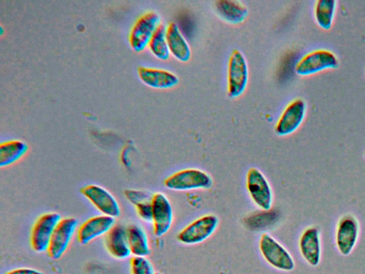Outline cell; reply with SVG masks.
<instances>
[{"label": "cell", "instance_id": "1", "mask_svg": "<svg viewBox=\"0 0 365 274\" xmlns=\"http://www.w3.org/2000/svg\"><path fill=\"white\" fill-rule=\"evenodd\" d=\"M213 183L212 177L198 168H185L167 177L164 186L170 190L183 191L196 189H208Z\"/></svg>", "mask_w": 365, "mask_h": 274}, {"label": "cell", "instance_id": "2", "mask_svg": "<svg viewBox=\"0 0 365 274\" xmlns=\"http://www.w3.org/2000/svg\"><path fill=\"white\" fill-rule=\"evenodd\" d=\"M249 80V68L244 54L238 49L231 51L227 63V94L240 97L245 92Z\"/></svg>", "mask_w": 365, "mask_h": 274}, {"label": "cell", "instance_id": "3", "mask_svg": "<svg viewBox=\"0 0 365 274\" xmlns=\"http://www.w3.org/2000/svg\"><path fill=\"white\" fill-rule=\"evenodd\" d=\"M160 22V16L155 11H148L141 14L134 22L129 34L130 47L137 52L143 51L148 47Z\"/></svg>", "mask_w": 365, "mask_h": 274}, {"label": "cell", "instance_id": "4", "mask_svg": "<svg viewBox=\"0 0 365 274\" xmlns=\"http://www.w3.org/2000/svg\"><path fill=\"white\" fill-rule=\"evenodd\" d=\"M61 220L56 212L45 213L34 223L29 236L31 249L36 253L47 252L53 231Z\"/></svg>", "mask_w": 365, "mask_h": 274}, {"label": "cell", "instance_id": "5", "mask_svg": "<svg viewBox=\"0 0 365 274\" xmlns=\"http://www.w3.org/2000/svg\"><path fill=\"white\" fill-rule=\"evenodd\" d=\"M259 245L263 258L271 266L282 271L294 270L295 263L292 255L272 235L263 233Z\"/></svg>", "mask_w": 365, "mask_h": 274}, {"label": "cell", "instance_id": "6", "mask_svg": "<svg viewBox=\"0 0 365 274\" xmlns=\"http://www.w3.org/2000/svg\"><path fill=\"white\" fill-rule=\"evenodd\" d=\"M218 224L219 219L215 215H204L181 230L177 235V240L185 245L200 243L215 233Z\"/></svg>", "mask_w": 365, "mask_h": 274}, {"label": "cell", "instance_id": "7", "mask_svg": "<svg viewBox=\"0 0 365 274\" xmlns=\"http://www.w3.org/2000/svg\"><path fill=\"white\" fill-rule=\"evenodd\" d=\"M338 66L339 61L334 54L327 49H317L304 55L297 62L294 70L299 76H309Z\"/></svg>", "mask_w": 365, "mask_h": 274}, {"label": "cell", "instance_id": "8", "mask_svg": "<svg viewBox=\"0 0 365 274\" xmlns=\"http://www.w3.org/2000/svg\"><path fill=\"white\" fill-rule=\"evenodd\" d=\"M246 186L251 199L258 208L263 210L271 208L273 201L272 188L261 171L255 167L248 170Z\"/></svg>", "mask_w": 365, "mask_h": 274}, {"label": "cell", "instance_id": "9", "mask_svg": "<svg viewBox=\"0 0 365 274\" xmlns=\"http://www.w3.org/2000/svg\"><path fill=\"white\" fill-rule=\"evenodd\" d=\"M78 228V220L76 218H61L53 231L46 252L49 258L57 260L63 255Z\"/></svg>", "mask_w": 365, "mask_h": 274}, {"label": "cell", "instance_id": "10", "mask_svg": "<svg viewBox=\"0 0 365 274\" xmlns=\"http://www.w3.org/2000/svg\"><path fill=\"white\" fill-rule=\"evenodd\" d=\"M80 192L101 214L115 218L120 215L118 201L105 188L89 184L82 187Z\"/></svg>", "mask_w": 365, "mask_h": 274}, {"label": "cell", "instance_id": "11", "mask_svg": "<svg viewBox=\"0 0 365 274\" xmlns=\"http://www.w3.org/2000/svg\"><path fill=\"white\" fill-rule=\"evenodd\" d=\"M359 233V223L356 218L350 213L342 215L338 220L335 243L339 252L344 256L354 250Z\"/></svg>", "mask_w": 365, "mask_h": 274}, {"label": "cell", "instance_id": "12", "mask_svg": "<svg viewBox=\"0 0 365 274\" xmlns=\"http://www.w3.org/2000/svg\"><path fill=\"white\" fill-rule=\"evenodd\" d=\"M307 105L302 98H295L284 108L279 117L274 131L279 136L294 133L302 124L306 114Z\"/></svg>", "mask_w": 365, "mask_h": 274}, {"label": "cell", "instance_id": "13", "mask_svg": "<svg viewBox=\"0 0 365 274\" xmlns=\"http://www.w3.org/2000/svg\"><path fill=\"white\" fill-rule=\"evenodd\" d=\"M153 233L158 237L166 234L173 221V211L168 197L158 192L153 195L152 200Z\"/></svg>", "mask_w": 365, "mask_h": 274}, {"label": "cell", "instance_id": "14", "mask_svg": "<svg viewBox=\"0 0 365 274\" xmlns=\"http://www.w3.org/2000/svg\"><path fill=\"white\" fill-rule=\"evenodd\" d=\"M115 224V218L103 214L92 216L78 226L76 234L77 240L81 245H87L105 236Z\"/></svg>", "mask_w": 365, "mask_h": 274}, {"label": "cell", "instance_id": "15", "mask_svg": "<svg viewBox=\"0 0 365 274\" xmlns=\"http://www.w3.org/2000/svg\"><path fill=\"white\" fill-rule=\"evenodd\" d=\"M301 255L311 266L316 267L321 259V240L319 229L315 226L307 228L299 240Z\"/></svg>", "mask_w": 365, "mask_h": 274}, {"label": "cell", "instance_id": "16", "mask_svg": "<svg viewBox=\"0 0 365 274\" xmlns=\"http://www.w3.org/2000/svg\"><path fill=\"white\" fill-rule=\"evenodd\" d=\"M138 75L143 83L154 88H170L179 83L176 74L163 68L140 66L138 68Z\"/></svg>", "mask_w": 365, "mask_h": 274}, {"label": "cell", "instance_id": "17", "mask_svg": "<svg viewBox=\"0 0 365 274\" xmlns=\"http://www.w3.org/2000/svg\"><path fill=\"white\" fill-rule=\"evenodd\" d=\"M104 246L113 258L118 260L128 258L131 253L127 238L126 227L115 223L104 236Z\"/></svg>", "mask_w": 365, "mask_h": 274}, {"label": "cell", "instance_id": "18", "mask_svg": "<svg viewBox=\"0 0 365 274\" xmlns=\"http://www.w3.org/2000/svg\"><path fill=\"white\" fill-rule=\"evenodd\" d=\"M166 39L173 57L183 63L190 59V47L176 23L170 22L166 26Z\"/></svg>", "mask_w": 365, "mask_h": 274}, {"label": "cell", "instance_id": "19", "mask_svg": "<svg viewBox=\"0 0 365 274\" xmlns=\"http://www.w3.org/2000/svg\"><path fill=\"white\" fill-rule=\"evenodd\" d=\"M214 8L222 19L231 24L242 23L249 14L247 6L240 1L217 0L214 2Z\"/></svg>", "mask_w": 365, "mask_h": 274}, {"label": "cell", "instance_id": "20", "mask_svg": "<svg viewBox=\"0 0 365 274\" xmlns=\"http://www.w3.org/2000/svg\"><path fill=\"white\" fill-rule=\"evenodd\" d=\"M127 238L133 256L147 257L150 254L148 237L140 225L130 224L126 227Z\"/></svg>", "mask_w": 365, "mask_h": 274}, {"label": "cell", "instance_id": "21", "mask_svg": "<svg viewBox=\"0 0 365 274\" xmlns=\"http://www.w3.org/2000/svg\"><path fill=\"white\" fill-rule=\"evenodd\" d=\"M28 150L27 143L21 140H9L1 143L0 167H7L19 161Z\"/></svg>", "mask_w": 365, "mask_h": 274}, {"label": "cell", "instance_id": "22", "mask_svg": "<svg viewBox=\"0 0 365 274\" xmlns=\"http://www.w3.org/2000/svg\"><path fill=\"white\" fill-rule=\"evenodd\" d=\"M148 47L157 59L166 61L170 58V52L166 39V26L160 24L150 39Z\"/></svg>", "mask_w": 365, "mask_h": 274}, {"label": "cell", "instance_id": "23", "mask_svg": "<svg viewBox=\"0 0 365 274\" xmlns=\"http://www.w3.org/2000/svg\"><path fill=\"white\" fill-rule=\"evenodd\" d=\"M336 1L334 0H319L314 6V17L317 24L325 30H329L332 25L335 9Z\"/></svg>", "mask_w": 365, "mask_h": 274}, {"label": "cell", "instance_id": "24", "mask_svg": "<svg viewBox=\"0 0 365 274\" xmlns=\"http://www.w3.org/2000/svg\"><path fill=\"white\" fill-rule=\"evenodd\" d=\"M130 268L131 274H155L153 264L146 257L133 256Z\"/></svg>", "mask_w": 365, "mask_h": 274}, {"label": "cell", "instance_id": "25", "mask_svg": "<svg viewBox=\"0 0 365 274\" xmlns=\"http://www.w3.org/2000/svg\"><path fill=\"white\" fill-rule=\"evenodd\" d=\"M151 200L145 201L134 206L138 217L147 223H152L153 219Z\"/></svg>", "mask_w": 365, "mask_h": 274}, {"label": "cell", "instance_id": "26", "mask_svg": "<svg viewBox=\"0 0 365 274\" xmlns=\"http://www.w3.org/2000/svg\"><path fill=\"white\" fill-rule=\"evenodd\" d=\"M125 197L127 200L134 206L136 204L152 199L153 196H150L148 193L135 189H128L124 191Z\"/></svg>", "mask_w": 365, "mask_h": 274}, {"label": "cell", "instance_id": "27", "mask_svg": "<svg viewBox=\"0 0 365 274\" xmlns=\"http://www.w3.org/2000/svg\"><path fill=\"white\" fill-rule=\"evenodd\" d=\"M4 274H44L41 270L33 268H17L12 270H10L5 273Z\"/></svg>", "mask_w": 365, "mask_h": 274}, {"label": "cell", "instance_id": "28", "mask_svg": "<svg viewBox=\"0 0 365 274\" xmlns=\"http://www.w3.org/2000/svg\"><path fill=\"white\" fill-rule=\"evenodd\" d=\"M155 274H162L161 273L157 272Z\"/></svg>", "mask_w": 365, "mask_h": 274}, {"label": "cell", "instance_id": "29", "mask_svg": "<svg viewBox=\"0 0 365 274\" xmlns=\"http://www.w3.org/2000/svg\"><path fill=\"white\" fill-rule=\"evenodd\" d=\"M364 156H365V152H364Z\"/></svg>", "mask_w": 365, "mask_h": 274}]
</instances>
